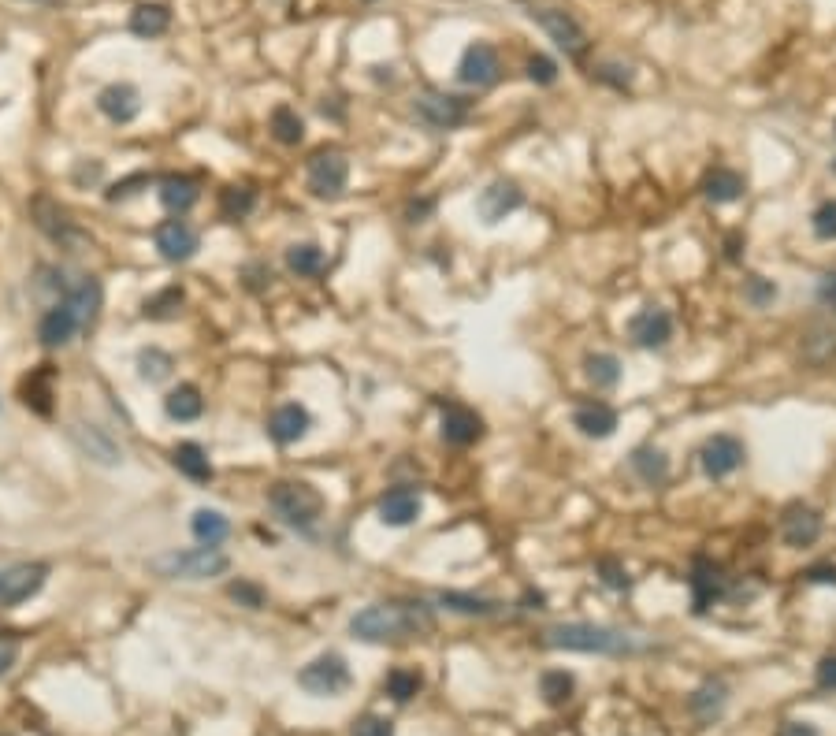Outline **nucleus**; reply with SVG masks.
Segmentation results:
<instances>
[{"instance_id": "f257e3e1", "label": "nucleus", "mask_w": 836, "mask_h": 736, "mask_svg": "<svg viewBox=\"0 0 836 736\" xmlns=\"http://www.w3.org/2000/svg\"><path fill=\"white\" fill-rule=\"evenodd\" d=\"M350 632L365 644H398L435 632V614L424 603H376L350 618Z\"/></svg>"}, {"instance_id": "f03ea898", "label": "nucleus", "mask_w": 836, "mask_h": 736, "mask_svg": "<svg viewBox=\"0 0 836 736\" xmlns=\"http://www.w3.org/2000/svg\"><path fill=\"white\" fill-rule=\"evenodd\" d=\"M539 647L554 651H584V655H643L651 651V640L636 632L606 629V625H588V621H569V625H550L539 636Z\"/></svg>"}, {"instance_id": "7ed1b4c3", "label": "nucleus", "mask_w": 836, "mask_h": 736, "mask_svg": "<svg viewBox=\"0 0 836 736\" xmlns=\"http://www.w3.org/2000/svg\"><path fill=\"white\" fill-rule=\"evenodd\" d=\"M153 573L168 580H212L223 577L231 569V558L216 547H194V551H171V554H157L149 562Z\"/></svg>"}, {"instance_id": "20e7f679", "label": "nucleus", "mask_w": 836, "mask_h": 736, "mask_svg": "<svg viewBox=\"0 0 836 736\" xmlns=\"http://www.w3.org/2000/svg\"><path fill=\"white\" fill-rule=\"evenodd\" d=\"M268 506H272L290 528H313L324 513V495L305 480H279L268 491Z\"/></svg>"}, {"instance_id": "39448f33", "label": "nucleus", "mask_w": 836, "mask_h": 736, "mask_svg": "<svg viewBox=\"0 0 836 736\" xmlns=\"http://www.w3.org/2000/svg\"><path fill=\"white\" fill-rule=\"evenodd\" d=\"M30 216H34V227H38L41 235L49 238V242H56L60 250L79 253V250H86V246H93V238L86 235V231L67 216L64 205L53 201L49 194H38V198L30 201Z\"/></svg>"}, {"instance_id": "423d86ee", "label": "nucleus", "mask_w": 836, "mask_h": 736, "mask_svg": "<svg viewBox=\"0 0 836 736\" xmlns=\"http://www.w3.org/2000/svg\"><path fill=\"white\" fill-rule=\"evenodd\" d=\"M298 684L313 696H339L350 688V666L342 655H320L298 673Z\"/></svg>"}, {"instance_id": "0eeeda50", "label": "nucleus", "mask_w": 836, "mask_h": 736, "mask_svg": "<svg viewBox=\"0 0 836 736\" xmlns=\"http://www.w3.org/2000/svg\"><path fill=\"white\" fill-rule=\"evenodd\" d=\"M49 566L45 562H19V566L0 569V610L27 603L30 595H38L45 588Z\"/></svg>"}, {"instance_id": "6e6552de", "label": "nucleus", "mask_w": 836, "mask_h": 736, "mask_svg": "<svg viewBox=\"0 0 836 736\" xmlns=\"http://www.w3.org/2000/svg\"><path fill=\"white\" fill-rule=\"evenodd\" d=\"M413 108H417V116L428 123V127H435V131H454V127H461L465 119H469V101L465 97H454V93H420L417 101H413Z\"/></svg>"}, {"instance_id": "1a4fd4ad", "label": "nucleus", "mask_w": 836, "mask_h": 736, "mask_svg": "<svg viewBox=\"0 0 836 736\" xmlns=\"http://www.w3.org/2000/svg\"><path fill=\"white\" fill-rule=\"evenodd\" d=\"M346 179H350V164L335 149H320L309 160V190L316 198H339L346 190Z\"/></svg>"}, {"instance_id": "9d476101", "label": "nucleus", "mask_w": 836, "mask_h": 736, "mask_svg": "<svg viewBox=\"0 0 836 736\" xmlns=\"http://www.w3.org/2000/svg\"><path fill=\"white\" fill-rule=\"evenodd\" d=\"M532 19L547 30L550 41H554L565 56H584L588 53V34H584V27L576 23L573 15L554 12V8H532Z\"/></svg>"}, {"instance_id": "9b49d317", "label": "nucleus", "mask_w": 836, "mask_h": 736, "mask_svg": "<svg viewBox=\"0 0 836 736\" xmlns=\"http://www.w3.org/2000/svg\"><path fill=\"white\" fill-rule=\"evenodd\" d=\"M699 465L710 480H725L729 473H736L744 465V443L736 435H710L699 450Z\"/></svg>"}, {"instance_id": "f8f14e48", "label": "nucleus", "mask_w": 836, "mask_h": 736, "mask_svg": "<svg viewBox=\"0 0 836 736\" xmlns=\"http://www.w3.org/2000/svg\"><path fill=\"white\" fill-rule=\"evenodd\" d=\"M688 588H692L695 614H706V610L718 603V599H725V592H729V577H725V569H721L718 562H710V558H695L692 577H688Z\"/></svg>"}, {"instance_id": "ddd939ff", "label": "nucleus", "mask_w": 836, "mask_h": 736, "mask_svg": "<svg viewBox=\"0 0 836 736\" xmlns=\"http://www.w3.org/2000/svg\"><path fill=\"white\" fill-rule=\"evenodd\" d=\"M628 335H632V342L643 346V350H658V346H666V342L673 339V316H669L666 309H658V305H643L640 313L632 316Z\"/></svg>"}, {"instance_id": "4468645a", "label": "nucleus", "mask_w": 836, "mask_h": 736, "mask_svg": "<svg viewBox=\"0 0 836 736\" xmlns=\"http://www.w3.org/2000/svg\"><path fill=\"white\" fill-rule=\"evenodd\" d=\"M157 250L164 261L179 264V261H190L197 250H201V235H197L194 227L186 224V220H164V224L157 227Z\"/></svg>"}, {"instance_id": "2eb2a0df", "label": "nucleus", "mask_w": 836, "mask_h": 736, "mask_svg": "<svg viewBox=\"0 0 836 736\" xmlns=\"http://www.w3.org/2000/svg\"><path fill=\"white\" fill-rule=\"evenodd\" d=\"M495 79H498L495 45H487V41H472L469 49L461 53L458 82H465V86H491Z\"/></svg>"}, {"instance_id": "dca6fc26", "label": "nucleus", "mask_w": 836, "mask_h": 736, "mask_svg": "<svg viewBox=\"0 0 836 736\" xmlns=\"http://www.w3.org/2000/svg\"><path fill=\"white\" fill-rule=\"evenodd\" d=\"M521 205H524L521 186L510 183V179H498V183H491L484 194H480L476 212H480V220H484V224H498V220H506V216L517 212Z\"/></svg>"}, {"instance_id": "f3484780", "label": "nucleus", "mask_w": 836, "mask_h": 736, "mask_svg": "<svg viewBox=\"0 0 836 736\" xmlns=\"http://www.w3.org/2000/svg\"><path fill=\"white\" fill-rule=\"evenodd\" d=\"M424 510L417 487H391L383 499H379V521L387 528H405L413 525Z\"/></svg>"}, {"instance_id": "a211bd4d", "label": "nucleus", "mask_w": 836, "mask_h": 736, "mask_svg": "<svg viewBox=\"0 0 836 736\" xmlns=\"http://www.w3.org/2000/svg\"><path fill=\"white\" fill-rule=\"evenodd\" d=\"M309 428H313V417H309V409L298 406V402H287V406H279L272 417H268V435H272L279 447H290V443L305 439Z\"/></svg>"}, {"instance_id": "6ab92c4d", "label": "nucleus", "mask_w": 836, "mask_h": 736, "mask_svg": "<svg viewBox=\"0 0 836 736\" xmlns=\"http://www.w3.org/2000/svg\"><path fill=\"white\" fill-rule=\"evenodd\" d=\"M443 439L450 447H472L484 439V421L469 406H446L443 409Z\"/></svg>"}, {"instance_id": "aec40b11", "label": "nucleus", "mask_w": 836, "mask_h": 736, "mask_svg": "<svg viewBox=\"0 0 836 736\" xmlns=\"http://www.w3.org/2000/svg\"><path fill=\"white\" fill-rule=\"evenodd\" d=\"M101 298H105V290H101V279L93 276H82L75 287L67 290V309L75 313V320H79V331H90L93 324H97V313H101Z\"/></svg>"}, {"instance_id": "412c9836", "label": "nucleus", "mask_w": 836, "mask_h": 736, "mask_svg": "<svg viewBox=\"0 0 836 736\" xmlns=\"http://www.w3.org/2000/svg\"><path fill=\"white\" fill-rule=\"evenodd\" d=\"M822 536V517L810 506H788L781 517V539L788 547H810L814 539Z\"/></svg>"}, {"instance_id": "4be33fe9", "label": "nucleus", "mask_w": 836, "mask_h": 736, "mask_svg": "<svg viewBox=\"0 0 836 736\" xmlns=\"http://www.w3.org/2000/svg\"><path fill=\"white\" fill-rule=\"evenodd\" d=\"M97 108L112 123H131L142 112V97H138V90H134L131 82H112V86H105V90L97 93Z\"/></svg>"}, {"instance_id": "5701e85b", "label": "nucleus", "mask_w": 836, "mask_h": 736, "mask_svg": "<svg viewBox=\"0 0 836 736\" xmlns=\"http://www.w3.org/2000/svg\"><path fill=\"white\" fill-rule=\"evenodd\" d=\"M53 380H56V368L53 365H38L30 372L19 395H23V406L34 409L38 417H53Z\"/></svg>"}, {"instance_id": "b1692460", "label": "nucleus", "mask_w": 836, "mask_h": 736, "mask_svg": "<svg viewBox=\"0 0 836 736\" xmlns=\"http://www.w3.org/2000/svg\"><path fill=\"white\" fill-rule=\"evenodd\" d=\"M71 439H75V447H79L86 458L97 461V465H119V461H123V450H119L101 428H93V424H75V428H71Z\"/></svg>"}, {"instance_id": "393cba45", "label": "nucleus", "mask_w": 836, "mask_h": 736, "mask_svg": "<svg viewBox=\"0 0 836 736\" xmlns=\"http://www.w3.org/2000/svg\"><path fill=\"white\" fill-rule=\"evenodd\" d=\"M75 335H79V320H75V313L67 309V302L49 305L38 324V339L45 342V346H64V342H71Z\"/></svg>"}, {"instance_id": "a878e982", "label": "nucleus", "mask_w": 836, "mask_h": 736, "mask_svg": "<svg viewBox=\"0 0 836 736\" xmlns=\"http://www.w3.org/2000/svg\"><path fill=\"white\" fill-rule=\"evenodd\" d=\"M573 424L588 439H610L617 432V409L606 406V402H588L573 413Z\"/></svg>"}, {"instance_id": "bb28decb", "label": "nucleus", "mask_w": 836, "mask_h": 736, "mask_svg": "<svg viewBox=\"0 0 836 736\" xmlns=\"http://www.w3.org/2000/svg\"><path fill=\"white\" fill-rule=\"evenodd\" d=\"M703 198L710 205H732L744 198V175L732 168H714L703 179Z\"/></svg>"}, {"instance_id": "cd10ccee", "label": "nucleus", "mask_w": 836, "mask_h": 736, "mask_svg": "<svg viewBox=\"0 0 836 736\" xmlns=\"http://www.w3.org/2000/svg\"><path fill=\"white\" fill-rule=\"evenodd\" d=\"M171 461H175V469H179L186 480H194V484H209L212 480V461H209V454H205V447H197V443H179L175 454H171Z\"/></svg>"}, {"instance_id": "c85d7f7f", "label": "nucleus", "mask_w": 836, "mask_h": 736, "mask_svg": "<svg viewBox=\"0 0 836 736\" xmlns=\"http://www.w3.org/2000/svg\"><path fill=\"white\" fill-rule=\"evenodd\" d=\"M201 409H205V398H201V391H197L194 383H179V387L164 398V413H168L171 421H197Z\"/></svg>"}, {"instance_id": "c756f323", "label": "nucleus", "mask_w": 836, "mask_h": 736, "mask_svg": "<svg viewBox=\"0 0 836 736\" xmlns=\"http://www.w3.org/2000/svg\"><path fill=\"white\" fill-rule=\"evenodd\" d=\"M190 532L201 547H220L223 539L231 536V521L220 510H197L194 521H190Z\"/></svg>"}, {"instance_id": "7c9ffc66", "label": "nucleus", "mask_w": 836, "mask_h": 736, "mask_svg": "<svg viewBox=\"0 0 836 736\" xmlns=\"http://www.w3.org/2000/svg\"><path fill=\"white\" fill-rule=\"evenodd\" d=\"M194 201H197L194 179H186V175H168V179L160 183V205H164L168 212L194 209Z\"/></svg>"}, {"instance_id": "2f4dec72", "label": "nucleus", "mask_w": 836, "mask_h": 736, "mask_svg": "<svg viewBox=\"0 0 836 736\" xmlns=\"http://www.w3.org/2000/svg\"><path fill=\"white\" fill-rule=\"evenodd\" d=\"M171 27V12L164 4H138L131 12V30L138 38H160Z\"/></svg>"}, {"instance_id": "473e14b6", "label": "nucleus", "mask_w": 836, "mask_h": 736, "mask_svg": "<svg viewBox=\"0 0 836 736\" xmlns=\"http://www.w3.org/2000/svg\"><path fill=\"white\" fill-rule=\"evenodd\" d=\"M584 376H588V383L595 391H610V387L621 383V361L614 354H588Z\"/></svg>"}, {"instance_id": "72a5a7b5", "label": "nucleus", "mask_w": 836, "mask_h": 736, "mask_svg": "<svg viewBox=\"0 0 836 736\" xmlns=\"http://www.w3.org/2000/svg\"><path fill=\"white\" fill-rule=\"evenodd\" d=\"M725 699H729V688H725V684H721V681H706L703 688H699V692L692 696V703H688V707H692L695 718H703V722H714L721 710H725Z\"/></svg>"}, {"instance_id": "f704fd0d", "label": "nucleus", "mask_w": 836, "mask_h": 736, "mask_svg": "<svg viewBox=\"0 0 836 736\" xmlns=\"http://www.w3.org/2000/svg\"><path fill=\"white\" fill-rule=\"evenodd\" d=\"M287 268L294 276H320L327 268V253L313 242H301V246H290L287 250Z\"/></svg>"}, {"instance_id": "c9c22d12", "label": "nucleus", "mask_w": 836, "mask_h": 736, "mask_svg": "<svg viewBox=\"0 0 836 736\" xmlns=\"http://www.w3.org/2000/svg\"><path fill=\"white\" fill-rule=\"evenodd\" d=\"M632 469H636V476H640L643 484H662L669 476V458L662 450L640 447L632 450Z\"/></svg>"}, {"instance_id": "e433bc0d", "label": "nucleus", "mask_w": 836, "mask_h": 736, "mask_svg": "<svg viewBox=\"0 0 836 736\" xmlns=\"http://www.w3.org/2000/svg\"><path fill=\"white\" fill-rule=\"evenodd\" d=\"M439 603L454 614H469V618H495L502 606L491 603V599H480V595H465V592H443Z\"/></svg>"}, {"instance_id": "4c0bfd02", "label": "nucleus", "mask_w": 836, "mask_h": 736, "mask_svg": "<svg viewBox=\"0 0 836 736\" xmlns=\"http://www.w3.org/2000/svg\"><path fill=\"white\" fill-rule=\"evenodd\" d=\"M253 209H257V190L253 186H227L220 194L223 220H246Z\"/></svg>"}, {"instance_id": "58836bf2", "label": "nucleus", "mask_w": 836, "mask_h": 736, "mask_svg": "<svg viewBox=\"0 0 836 736\" xmlns=\"http://www.w3.org/2000/svg\"><path fill=\"white\" fill-rule=\"evenodd\" d=\"M183 302H186L183 287H164L160 294L145 298V316H149V320H175L179 309H183Z\"/></svg>"}, {"instance_id": "ea45409f", "label": "nucleus", "mask_w": 836, "mask_h": 736, "mask_svg": "<svg viewBox=\"0 0 836 736\" xmlns=\"http://www.w3.org/2000/svg\"><path fill=\"white\" fill-rule=\"evenodd\" d=\"M272 134L283 145H298L305 138V123H301V116L290 105H279L272 112Z\"/></svg>"}, {"instance_id": "a19ab883", "label": "nucleus", "mask_w": 836, "mask_h": 736, "mask_svg": "<svg viewBox=\"0 0 836 736\" xmlns=\"http://www.w3.org/2000/svg\"><path fill=\"white\" fill-rule=\"evenodd\" d=\"M539 692H543V699H547L550 707H565V703L573 699V677H569L565 670L543 673V681H539Z\"/></svg>"}, {"instance_id": "79ce46f5", "label": "nucleus", "mask_w": 836, "mask_h": 736, "mask_svg": "<svg viewBox=\"0 0 836 736\" xmlns=\"http://www.w3.org/2000/svg\"><path fill=\"white\" fill-rule=\"evenodd\" d=\"M171 368H175L171 354H164V350H157V346H149V350H142V354H138V372H142V380H149V383L168 380Z\"/></svg>"}, {"instance_id": "37998d69", "label": "nucleus", "mask_w": 836, "mask_h": 736, "mask_svg": "<svg viewBox=\"0 0 836 736\" xmlns=\"http://www.w3.org/2000/svg\"><path fill=\"white\" fill-rule=\"evenodd\" d=\"M383 688H387V696H391L394 703H409V699L420 692V673L417 670H391L387 673V681H383Z\"/></svg>"}, {"instance_id": "c03bdc74", "label": "nucleus", "mask_w": 836, "mask_h": 736, "mask_svg": "<svg viewBox=\"0 0 836 736\" xmlns=\"http://www.w3.org/2000/svg\"><path fill=\"white\" fill-rule=\"evenodd\" d=\"M744 298L751 305H755V309H766V305L773 302V298H777V287H773V279H762V276H751L744 283Z\"/></svg>"}, {"instance_id": "a18cd8bd", "label": "nucleus", "mask_w": 836, "mask_h": 736, "mask_svg": "<svg viewBox=\"0 0 836 736\" xmlns=\"http://www.w3.org/2000/svg\"><path fill=\"white\" fill-rule=\"evenodd\" d=\"M810 224L818 238H836V201H822L810 216Z\"/></svg>"}, {"instance_id": "49530a36", "label": "nucleus", "mask_w": 836, "mask_h": 736, "mask_svg": "<svg viewBox=\"0 0 836 736\" xmlns=\"http://www.w3.org/2000/svg\"><path fill=\"white\" fill-rule=\"evenodd\" d=\"M227 595H231L238 606H249V610H261V606H264V588L249 584V580H238V584H231V588H227Z\"/></svg>"}, {"instance_id": "de8ad7c7", "label": "nucleus", "mask_w": 836, "mask_h": 736, "mask_svg": "<svg viewBox=\"0 0 836 736\" xmlns=\"http://www.w3.org/2000/svg\"><path fill=\"white\" fill-rule=\"evenodd\" d=\"M353 736H394V725L379 714H365L353 722Z\"/></svg>"}, {"instance_id": "09e8293b", "label": "nucleus", "mask_w": 836, "mask_h": 736, "mask_svg": "<svg viewBox=\"0 0 836 736\" xmlns=\"http://www.w3.org/2000/svg\"><path fill=\"white\" fill-rule=\"evenodd\" d=\"M599 573H602V584H606V588H614V592H625L628 584H632V577H628L625 569L617 566L614 558H602Z\"/></svg>"}, {"instance_id": "8fccbe9b", "label": "nucleus", "mask_w": 836, "mask_h": 736, "mask_svg": "<svg viewBox=\"0 0 836 736\" xmlns=\"http://www.w3.org/2000/svg\"><path fill=\"white\" fill-rule=\"evenodd\" d=\"M528 79L539 82V86H550V82L558 79V64L547 60V56H532L528 60Z\"/></svg>"}, {"instance_id": "3c124183", "label": "nucleus", "mask_w": 836, "mask_h": 736, "mask_svg": "<svg viewBox=\"0 0 836 736\" xmlns=\"http://www.w3.org/2000/svg\"><path fill=\"white\" fill-rule=\"evenodd\" d=\"M138 186H149V175L145 171H138V175H131V179H123V183H116L112 190H108L105 198L108 201H123V198H131V194H138Z\"/></svg>"}, {"instance_id": "603ef678", "label": "nucleus", "mask_w": 836, "mask_h": 736, "mask_svg": "<svg viewBox=\"0 0 836 736\" xmlns=\"http://www.w3.org/2000/svg\"><path fill=\"white\" fill-rule=\"evenodd\" d=\"M15 658H19V640H15L12 632H0V673L12 670Z\"/></svg>"}, {"instance_id": "864d4df0", "label": "nucleus", "mask_w": 836, "mask_h": 736, "mask_svg": "<svg viewBox=\"0 0 836 736\" xmlns=\"http://www.w3.org/2000/svg\"><path fill=\"white\" fill-rule=\"evenodd\" d=\"M818 684H822L825 692H836V655L818 662Z\"/></svg>"}, {"instance_id": "5fc2aeb1", "label": "nucleus", "mask_w": 836, "mask_h": 736, "mask_svg": "<svg viewBox=\"0 0 836 736\" xmlns=\"http://www.w3.org/2000/svg\"><path fill=\"white\" fill-rule=\"evenodd\" d=\"M807 580H810V584H836V566H829V562H818V566L807 569Z\"/></svg>"}, {"instance_id": "6e6d98bb", "label": "nucleus", "mask_w": 836, "mask_h": 736, "mask_svg": "<svg viewBox=\"0 0 836 736\" xmlns=\"http://www.w3.org/2000/svg\"><path fill=\"white\" fill-rule=\"evenodd\" d=\"M777 736H818V729L807 725V722H784Z\"/></svg>"}, {"instance_id": "4d7b16f0", "label": "nucleus", "mask_w": 836, "mask_h": 736, "mask_svg": "<svg viewBox=\"0 0 836 736\" xmlns=\"http://www.w3.org/2000/svg\"><path fill=\"white\" fill-rule=\"evenodd\" d=\"M818 298H822L825 305H833L836 309V276H825L822 287H818Z\"/></svg>"}, {"instance_id": "13d9d810", "label": "nucleus", "mask_w": 836, "mask_h": 736, "mask_svg": "<svg viewBox=\"0 0 836 736\" xmlns=\"http://www.w3.org/2000/svg\"><path fill=\"white\" fill-rule=\"evenodd\" d=\"M86 175H90V179H101V160H93L90 168H86V164H82V168L75 171V179H79V183H82V179H86Z\"/></svg>"}, {"instance_id": "bf43d9fd", "label": "nucleus", "mask_w": 836, "mask_h": 736, "mask_svg": "<svg viewBox=\"0 0 836 736\" xmlns=\"http://www.w3.org/2000/svg\"><path fill=\"white\" fill-rule=\"evenodd\" d=\"M524 603H528L524 610H543V595H539V592H528V595H524Z\"/></svg>"}, {"instance_id": "052dcab7", "label": "nucleus", "mask_w": 836, "mask_h": 736, "mask_svg": "<svg viewBox=\"0 0 836 736\" xmlns=\"http://www.w3.org/2000/svg\"><path fill=\"white\" fill-rule=\"evenodd\" d=\"M833 175H836V160H833Z\"/></svg>"}]
</instances>
